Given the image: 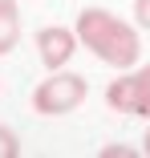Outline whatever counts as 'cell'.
<instances>
[{
	"instance_id": "6da1fadb",
	"label": "cell",
	"mask_w": 150,
	"mask_h": 158,
	"mask_svg": "<svg viewBox=\"0 0 150 158\" xmlns=\"http://www.w3.org/2000/svg\"><path fill=\"white\" fill-rule=\"evenodd\" d=\"M77 41L110 69H134L138 53H142L134 24L106 12V8H81L77 12Z\"/></svg>"
},
{
	"instance_id": "9c48e42d",
	"label": "cell",
	"mask_w": 150,
	"mask_h": 158,
	"mask_svg": "<svg viewBox=\"0 0 150 158\" xmlns=\"http://www.w3.org/2000/svg\"><path fill=\"white\" fill-rule=\"evenodd\" d=\"M142 154L150 158V130H146V138H142Z\"/></svg>"
},
{
	"instance_id": "ba28073f",
	"label": "cell",
	"mask_w": 150,
	"mask_h": 158,
	"mask_svg": "<svg viewBox=\"0 0 150 158\" xmlns=\"http://www.w3.org/2000/svg\"><path fill=\"white\" fill-rule=\"evenodd\" d=\"M134 154H142V150H130V146H122V142H114V146L102 150V158H134Z\"/></svg>"
},
{
	"instance_id": "52a82bcc",
	"label": "cell",
	"mask_w": 150,
	"mask_h": 158,
	"mask_svg": "<svg viewBox=\"0 0 150 158\" xmlns=\"http://www.w3.org/2000/svg\"><path fill=\"white\" fill-rule=\"evenodd\" d=\"M134 20L150 33V0H134Z\"/></svg>"
},
{
	"instance_id": "7a4b0ae2",
	"label": "cell",
	"mask_w": 150,
	"mask_h": 158,
	"mask_svg": "<svg viewBox=\"0 0 150 158\" xmlns=\"http://www.w3.org/2000/svg\"><path fill=\"white\" fill-rule=\"evenodd\" d=\"M89 93V81L81 73H61L53 69V77H45L37 89H33V110L45 114V118H61V114H73Z\"/></svg>"
},
{
	"instance_id": "3957f363",
	"label": "cell",
	"mask_w": 150,
	"mask_h": 158,
	"mask_svg": "<svg viewBox=\"0 0 150 158\" xmlns=\"http://www.w3.org/2000/svg\"><path fill=\"white\" fill-rule=\"evenodd\" d=\"M106 106L118 114H134V118H150V65L122 73L110 89H106Z\"/></svg>"
},
{
	"instance_id": "277c9868",
	"label": "cell",
	"mask_w": 150,
	"mask_h": 158,
	"mask_svg": "<svg viewBox=\"0 0 150 158\" xmlns=\"http://www.w3.org/2000/svg\"><path fill=\"white\" fill-rule=\"evenodd\" d=\"M73 53H77L73 28H65V24H45L41 33H37V57H41L45 69H65Z\"/></svg>"
},
{
	"instance_id": "8992f818",
	"label": "cell",
	"mask_w": 150,
	"mask_h": 158,
	"mask_svg": "<svg viewBox=\"0 0 150 158\" xmlns=\"http://www.w3.org/2000/svg\"><path fill=\"white\" fill-rule=\"evenodd\" d=\"M16 154H20V138L8 126H0V158H16Z\"/></svg>"
},
{
	"instance_id": "5b68a950",
	"label": "cell",
	"mask_w": 150,
	"mask_h": 158,
	"mask_svg": "<svg viewBox=\"0 0 150 158\" xmlns=\"http://www.w3.org/2000/svg\"><path fill=\"white\" fill-rule=\"evenodd\" d=\"M20 41V8L16 0H0V57L12 53Z\"/></svg>"
}]
</instances>
